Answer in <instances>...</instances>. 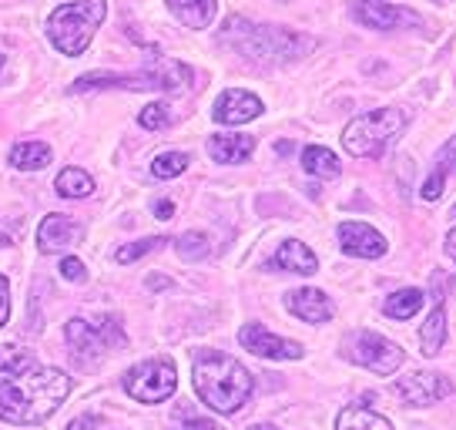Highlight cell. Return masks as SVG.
<instances>
[{"label":"cell","instance_id":"1","mask_svg":"<svg viewBox=\"0 0 456 430\" xmlns=\"http://www.w3.org/2000/svg\"><path fill=\"white\" fill-rule=\"evenodd\" d=\"M71 393V376L57 367H30L0 384V420L37 427L61 410Z\"/></svg>","mask_w":456,"mask_h":430},{"label":"cell","instance_id":"2","mask_svg":"<svg viewBox=\"0 0 456 430\" xmlns=\"http://www.w3.org/2000/svg\"><path fill=\"white\" fill-rule=\"evenodd\" d=\"M191 376H195L199 397L212 407L215 414H239L252 397V390H256L252 373L245 370L235 357L218 353V350H201L195 357Z\"/></svg>","mask_w":456,"mask_h":430},{"label":"cell","instance_id":"3","mask_svg":"<svg viewBox=\"0 0 456 430\" xmlns=\"http://www.w3.org/2000/svg\"><path fill=\"white\" fill-rule=\"evenodd\" d=\"M222 44H228L232 51H239L245 61L252 64H285V61L302 58L305 51H313L315 41L305 34L285 28H272V24H252L245 17H232L222 30Z\"/></svg>","mask_w":456,"mask_h":430},{"label":"cell","instance_id":"4","mask_svg":"<svg viewBox=\"0 0 456 430\" xmlns=\"http://www.w3.org/2000/svg\"><path fill=\"white\" fill-rule=\"evenodd\" d=\"M191 85V68H185L182 61L155 58L151 64H144L142 71L134 74H85L71 85V91H182Z\"/></svg>","mask_w":456,"mask_h":430},{"label":"cell","instance_id":"5","mask_svg":"<svg viewBox=\"0 0 456 430\" xmlns=\"http://www.w3.org/2000/svg\"><path fill=\"white\" fill-rule=\"evenodd\" d=\"M108 14L104 0H74V4H61L54 14L47 17V37L61 54L77 58L85 54L87 44L94 41L101 21Z\"/></svg>","mask_w":456,"mask_h":430},{"label":"cell","instance_id":"6","mask_svg":"<svg viewBox=\"0 0 456 430\" xmlns=\"http://www.w3.org/2000/svg\"><path fill=\"white\" fill-rule=\"evenodd\" d=\"M406 128V115L399 108H376L370 115L353 118L342 131V145L353 158H379Z\"/></svg>","mask_w":456,"mask_h":430},{"label":"cell","instance_id":"7","mask_svg":"<svg viewBox=\"0 0 456 430\" xmlns=\"http://www.w3.org/2000/svg\"><path fill=\"white\" fill-rule=\"evenodd\" d=\"M64 336H68V343H71V353L77 360H101V353H108V350H118V346H125V330H121V319L118 316H101L94 323H87V319H71L68 327H64Z\"/></svg>","mask_w":456,"mask_h":430},{"label":"cell","instance_id":"8","mask_svg":"<svg viewBox=\"0 0 456 430\" xmlns=\"http://www.w3.org/2000/svg\"><path fill=\"white\" fill-rule=\"evenodd\" d=\"M125 390H128L131 401H138V403L168 401L171 393L178 390L175 363H171L168 357L144 360V363H138L134 370H128V376H125Z\"/></svg>","mask_w":456,"mask_h":430},{"label":"cell","instance_id":"9","mask_svg":"<svg viewBox=\"0 0 456 430\" xmlns=\"http://www.w3.org/2000/svg\"><path fill=\"white\" fill-rule=\"evenodd\" d=\"M346 357L353 360L356 367H362V370L379 373V376H393V373L403 367L406 353L399 350V343L386 340V336H379V333L359 330L346 340Z\"/></svg>","mask_w":456,"mask_h":430},{"label":"cell","instance_id":"10","mask_svg":"<svg viewBox=\"0 0 456 430\" xmlns=\"http://www.w3.org/2000/svg\"><path fill=\"white\" fill-rule=\"evenodd\" d=\"M393 390H396L399 401L410 403V407H429V403L450 397V393H453V384H450L443 373L419 370V373H410V376H399L396 384H393Z\"/></svg>","mask_w":456,"mask_h":430},{"label":"cell","instance_id":"11","mask_svg":"<svg viewBox=\"0 0 456 430\" xmlns=\"http://www.w3.org/2000/svg\"><path fill=\"white\" fill-rule=\"evenodd\" d=\"M239 343H242L248 353L265 357V360H299L302 357V346L296 343V340H282V336H275L272 330H265L262 323H245L242 330H239Z\"/></svg>","mask_w":456,"mask_h":430},{"label":"cell","instance_id":"12","mask_svg":"<svg viewBox=\"0 0 456 430\" xmlns=\"http://www.w3.org/2000/svg\"><path fill=\"white\" fill-rule=\"evenodd\" d=\"M353 17L359 24L376 30H396V28H416L419 24V14L416 11H406V7H393V4H379V0H362L353 7Z\"/></svg>","mask_w":456,"mask_h":430},{"label":"cell","instance_id":"13","mask_svg":"<svg viewBox=\"0 0 456 430\" xmlns=\"http://www.w3.org/2000/svg\"><path fill=\"white\" fill-rule=\"evenodd\" d=\"M339 245L346 256L356 259H379L386 256L389 243L383 239V232H376L366 222H342L339 226Z\"/></svg>","mask_w":456,"mask_h":430},{"label":"cell","instance_id":"14","mask_svg":"<svg viewBox=\"0 0 456 430\" xmlns=\"http://www.w3.org/2000/svg\"><path fill=\"white\" fill-rule=\"evenodd\" d=\"M258 115H262V101L252 91H242V87H228L225 95L215 101L212 112L218 125H245V121H252Z\"/></svg>","mask_w":456,"mask_h":430},{"label":"cell","instance_id":"15","mask_svg":"<svg viewBox=\"0 0 456 430\" xmlns=\"http://www.w3.org/2000/svg\"><path fill=\"white\" fill-rule=\"evenodd\" d=\"M85 239V229L68 219V215H47L37 229V245L41 252H64V249H74V245Z\"/></svg>","mask_w":456,"mask_h":430},{"label":"cell","instance_id":"16","mask_svg":"<svg viewBox=\"0 0 456 430\" xmlns=\"http://www.w3.org/2000/svg\"><path fill=\"white\" fill-rule=\"evenodd\" d=\"M285 306H289V313L305 319V323H329L336 313V306L322 289H292L285 296Z\"/></svg>","mask_w":456,"mask_h":430},{"label":"cell","instance_id":"17","mask_svg":"<svg viewBox=\"0 0 456 430\" xmlns=\"http://www.w3.org/2000/svg\"><path fill=\"white\" fill-rule=\"evenodd\" d=\"M269 266L272 269H289V273H299V276H313L315 269H319V259H315V252L305 243L285 239V243L275 249V256H272Z\"/></svg>","mask_w":456,"mask_h":430},{"label":"cell","instance_id":"18","mask_svg":"<svg viewBox=\"0 0 456 430\" xmlns=\"http://www.w3.org/2000/svg\"><path fill=\"white\" fill-rule=\"evenodd\" d=\"M256 152V138L252 135H212L208 138V155L222 165H235Z\"/></svg>","mask_w":456,"mask_h":430},{"label":"cell","instance_id":"19","mask_svg":"<svg viewBox=\"0 0 456 430\" xmlns=\"http://www.w3.org/2000/svg\"><path fill=\"white\" fill-rule=\"evenodd\" d=\"M443 343H446V306H443V296H436L427 323L419 330V350H423V357H436Z\"/></svg>","mask_w":456,"mask_h":430},{"label":"cell","instance_id":"20","mask_svg":"<svg viewBox=\"0 0 456 430\" xmlns=\"http://www.w3.org/2000/svg\"><path fill=\"white\" fill-rule=\"evenodd\" d=\"M336 430H393V424L383 414L370 410L366 403H349L336 417Z\"/></svg>","mask_w":456,"mask_h":430},{"label":"cell","instance_id":"21","mask_svg":"<svg viewBox=\"0 0 456 430\" xmlns=\"http://www.w3.org/2000/svg\"><path fill=\"white\" fill-rule=\"evenodd\" d=\"M456 172V138L446 148H443L440 161H436V169L429 172V178L423 182V188H419V195L427 202H436L443 195V188H446V178Z\"/></svg>","mask_w":456,"mask_h":430},{"label":"cell","instance_id":"22","mask_svg":"<svg viewBox=\"0 0 456 430\" xmlns=\"http://www.w3.org/2000/svg\"><path fill=\"white\" fill-rule=\"evenodd\" d=\"M168 7L185 28H208L215 17V0H168Z\"/></svg>","mask_w":456,"mask_h":430},{"label":"cell","instance_id":"23","mask_svg":"<svg viewBox=\"0 0 456 430\" xmlns=\"http://www.w3.org/2000/svg\"><path fill=\"white\" fill-rule=\"evenodd\" d=\"M423 302H427V293H423V289H399V293H393V296L383 302V313L389 316V319L406 323V319H413V316L423 310Z\"/></svg>","mask_w":456,"mask_h":430},{"label":"cell","instance_id":"24","mask_svg":"<svg viewBox=\"0 0 456 430\" xmlns=\"http://www.w3.org/2000/svg\"><path fill=\"white\" fill-rule=\"evenodd\" d=\"M302 169L309 175H315V178H336L342 172L339 158L332 155L329 148H322V145H309L302 152Z\"/></svg>","mask_w":456,"mask_h":430},{"label":"cell","instance_id":"25","mask_svg":"<svg viewBox=\"0 0 456 430\" xmlns=\"http://www.w3.org/2000/svg\"><path fill=\"white\" fill-rule=\"evenodd\" d=\"M51 161V148L44 142H20L11 148V165L20 172H37Z\"/></svg>","mask_w":456,"mask_h":430},{"label":"cell","instance_id":"26","mask_svg":"<svg viewBox=\"0 0 456 430\" xmlns=\"http://www.w3.org/2000/svg\"><path fill=\"white\" fill-rule=\"evenodd\" d=\"M54 188L57 195H64V199H87L94 192V178L71 165V169H64V172L57 175Z\"/></svg>","mask_w":456,"mask_h":430},{"label":"cell","instance_id":"27","mask_svg":"<svg viewBox=\"0 0 456 430\" xmlns=\"http://www.w3.org/2000/svg\"><path fill=\"white\" fill-rule=\"evenodd\" d=\"M30 367H34V357H30L28 350H20V346H11V343L0 346V384H7L11 376L30 370Z\"/></svg>","mask_w":456,"mask_h":430},{"label":"cell","instance_id":"28","mask_svg":"<svg viewBox=\"0 0 456 430\" xmlns=\"http://www.w3.org/2000/svg\"><path fill=\"white\" fill-rule=\"evenodd\" d=\"M185 169H188L185 152H165V155H158L151 161V175L155 178H175V175H182Z\"/></svg>","mask_w":456,"mask_h":430},{"label":"cell","instance_id":"29","mask_svg":"<svg viewBox=\"0 0 456 430\" xmlns=\"http://www.w3.org/2000/svg\"><path fill=\"white\" fill-rule=\"evenodd\" d=\"M175 249H178V256L182 259H191V262H195V259L208 256L212 245H208V236H205V232H185V236L175 243Z\"/></svg>","mask_w":456,"mask_h":430},{"label":"cell","instance_id":"30","mask_svg":"<svg viewBox=\"0 0 456 430\" xmlns=\"http://www.w3.org/2000/svg\"><path fill=\"white\" fill-rule=\"evenodd\" d=\"M161 243H168V239H138V243H128V245H121L118 252H114V259L121 262V266H128V262H134V259H142L148 256V252H155V249H161Z\"/></svg>","mask_w":456,"mask_h":430},{"label":"cell","instance_id":"31","mask_svg":"<svg viewBox=\"0 0 456 430\" xmlns=\"http://www.w3.org/2000/svg\"><path fill=\"white\" fill-rule=\"evenodd\" d=\"M138 121H142L148 131H161L171 125V108L165 104V101H155V104H148L142 115H138Z\"/></svg>","mask_w":456,"mask_h":430},{"label":"cell","instance_id":"32","mask_svg":"<svg viewBox=\"0 0 456 430\" xmlns=\"http://www.w3.org/2000/svg\"><path fill=\"white\" fill-rule=\"evenodd\" d=\"M61 276H64L68 283H85V279H87L85 262H81V259H74V256H68L64 262H61Z\"/></svg>","mask_w":456,"mask_h":430},{"label":"cell","instance_id":"33","mask_svg":"<svg viewBox=\"0 0 456 430\" xmlns=\"http://www.w3.org/2000/svg\"><path fill=\"white\" fill-rule=\"evenodd\" d=\"M11 319V286H7V276H0V327H7Z\"/></svg>","mask_w":456,"mask_h":430},{"label":"cell","instance_id":"34","mask_svg":"<svg viewBox=\"0 0 456 430\" xmlns=\"http://www.w3.org/2000/svg\"><path fill=\"white\" fill-rule=\"evenodd\" d=\"M68 430H98V417H94V414L74 417L71 424H68Z\"/></svg>","mask_w":456,"mask_h":430},{"label":"cell","instance_id":"35","mask_svg":"<svg viewBox=\"0 0 456 430\" xmlns=\"http://www.w3.org/2000/svg\"><path fill=\"white\" fill-rule=\"evenodd\" d=\"M178 430H222L215 420H205V417H191V420H185Z\"/></svg>","mask_w":456,"mask_h":430},{"label":"cell","instance_id":"36","mask_svg":"<svg viewBox=\"0 0 456 430\" xmlns=\"http://www.w3.org/2000/svg\"><path fill=\"white\" fill-rule=\"evenodd\" d=\"M155 212H158V219H171V215H175V205H171V202H158Z\"/></svg>","mask_w":456,"mask_h":430},{"label":"cell","instance_id":"37","mask_svg":"<svg viewBox=\"0 0 456 430\" xmlns=\"http://www.w3.org/2000/svg\"><path fill=\"white\" fill-rule=\"evenodd\" d=\"M446 252H450V259L456 262V226L446 232Z\"/></svg>","mask_w":456,"mask_h":430},{"label":"cell","instance_id":"38","mask_svg":"<svg viewBox=\"0 0 456 430\" xmlns=\"http://www.w3.org/2000/svg\"><path fill=\"white\" fill-rule=\"evenodd\" d=\"M248 430H279V427H272V424H252Z\"/></svg>","mask_w":456,"mask_h":430},{"label":"cell","instance_id":"39","mask_svg":"<svg viewBox=\"0 0 456 430\" xmlns=\"http://www.w3.org/2000/svg\"><path fill=\"white\" fill-rule=\"evenodd\" d=\"M4 61H7V54H4V47H0V71H4Z\"/></svg>","mask_w":456,"mask_h":430},{"label":"cell","instance_id":"40","mask_svg":"<svg viewBox=\"0 0 456 430\" xmlns=\"http://www.w3.org/2000/svg\"><path fill=\"white\" fill-rule=\"evenodd\" d=\"M453 212H456V209H453Z\"/></svg>","mask_w":456,"mask_h":430}]
</instances>
